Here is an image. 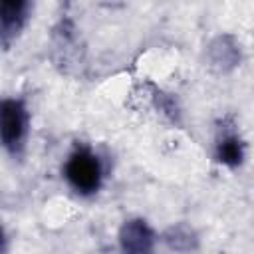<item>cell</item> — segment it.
<instances>
[{
  "label": "cell",
  "mask_w": 254,
  "mask_h": 254,
  "mask_svg": "<svg viewBox=\"0 0 254 254\" xmlns=\"http://www.w3.org/2000/svg\"><path fill=\"white\" fill-rule=\"evenodd\" d=\"M2 240H4V234H2V228H0V246H2Z\"/></svg>",
  "instance_id": "cell-7"
},
{
  "label": "cell",
  "mask_w": 254,
  "mask_h": 254,
  "mask_svg": "<svg viewBox=\"0 0 254 254\" xmlns=\"http://www.w3.org/2000/svg\"><path fill=\"white\" fill-rule=\"evenodd\" d=\"M216 159L226 167H238L244 161V143L236 131H222L216 139Z\"/></svg>",
  "instance_id": "cell-5"
},
{
  "label": "cell",
  "mask_w": 254,
  "mask_h": 254,
  "mask_svg": "<svg viewBox=\"0 0 254 254\" xmlns=\"http://www.w3.org/2000/svg\"><path fill=\"white\" fill-rule=\"evenodd\" d=\"M28 131L30 113L26 103L18 97H0V145L12 157L24 153Z\"/></svg>",
  "instance_id": "cell-1"
},
{
  "label": "cell",
  "mask_w": 254,
  "mask_h": 254,
  "mask_svg": "<svg viewBox=\"0 0 254 254\" xmlns=\"http://www.w3.org/2000/svg\"><path fill=\"white\" fill-rule=\"evenodd\" d=\"M121 254H153L155 252V232L143 218L125 220L119 230Z\"/></svg>",
  "instance_id": "cell-3"
},
{
  "label": "cell",
  "mask_w": 254,
  "mask_h": 254,
  "mask_svg": "<svg viewBox=\"0 0 254 254\" xmlns=\"http://www.w3.org/2000/svg\"><path fill=\"white\" fill-rule=\"evenodd\" d=\"M64 177L77 194L81 196L95 194L101 189V181H103V169L99 157L87 147H77L64 165Z\"/></svg>",
  "instance_id": "cell-2"
},
{
  "label": "cell",
  "mask_w": 254,
  "mask_h": 254,
  "mask_svg": "<svg viewBox=\"0 0 254 254\" xmlns=\"http://www.w3.org/2000/svg\"><path fill=\"white\" fill-rule=\"evenodd\" d=\"M165 242L169 244V248L177 250V252H189V250H194L196 248V234L190 226L187 224H177V226H171L167 232H165Z\"/></svg>",
  "instance_id": "cell-6"
},
{
  "label": "cell",
  "mask_w": 254,
  "mask_h": 254,
  "mask_svg": "<svg viewBox=\"0 0 254 254\" xmlns=\"http://www.w3.org/2000/svg\"><path fill=\"white\" fill-rule=\"evenodd\" d=\"M30 14V4L22 0H10V2H0V48H8L24 30L28 16Z\"/></svg>",
  "instance_id": "cell-4"
}]
</instances>
